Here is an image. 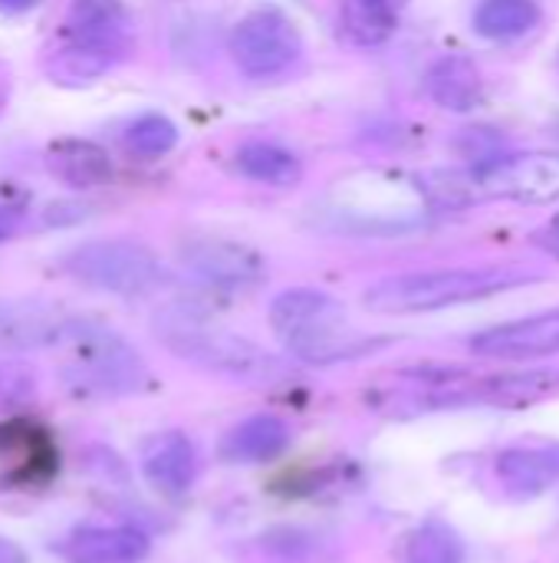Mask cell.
I'll list each match as a JSON object with an SVG mask.
<instances>
[{
	"mask_svg": "<svg viewBox=\"0 0 559 563\" xmlns=\"http://www.w3.org/2000/svg\"><path fill=\"white\" fill-rule=\"evenodd\" d=\"M300 30L293 20L273 7L247 13L231 33V53L247 76H277L290 69L300 56Z\"/></svg>",
	"mask_w": 559,
	"mask_h": 563,
	"instance_id": "52a82bcc",
	"label": "cell"
},
{
	"mask_svg": "<svg viewBox=\"0 0 559 563\" xmlns=\"http://www.w3.org/2000/svg\"><path fill=\"white\" fill-rule=\"evenodd\" d=\"M428 96L451 112H471L484 99V82L468 56H445L428 69Z\"/></svg>",
	"mask_w": 559,
	"mask_h": 563,
	"instance_id": "9a60e30c",
	"label": "cell"
},
{
	"mask_svg": "<svg viewBox=\"0 0 559 563\" xmlns=\"http://www.w3.org/2000/svg\"><path fill=\"white\" fill-rule=\"evenodd\" d=\"M237 168L260 181V185H273V188H293L303 178V165L293 152L280 148V145H267V142H250L237 152Z\"/></svg>",
	"mask_w": 559,
	"mask_h": 563,
	"instance_id": "d6986e66",
	"label": "cell"
},
{
	"mask_svg": "<svg viewBox=\"0 0 559 563\" xmlns=\"http://www.w3.org/2000/svg\"><path fill=\"white\" fill-rule=\"evenodd\" d=\"M178 257L188 274L214 290H250L267 280V261L241 241L191 238L181 244Z\"/></svg>",
	"mask_w": 559,
	"mask_h": 563,
	"instance_id": "ba28073f",
	"label": "cell"
},
{
	"mask_svg": "<svg viewBox=\"0 0 559 563\" xmlns=\"http://www.w3.org/2000/svg\"><path fill=\"white\" fill-rule=\"evenodd\" d=\"M40 0H0V10H7V13H23V10H30V7H36Z\"/></svg>",
	"mask_w": 559,
	"mask_h": 563,
	"instance_id": "484cf974",
	"label": "cell"
},
{
	"mask_svg": "<svg viewBox=\"0 0 559 563\" xmlns=\"http://www.w3.org/2000/svg\"><path fill=\"white\" fill-rule=\"evenodd\" d=\"M471 350L488 360H537L559 353V310L501 323L471 340Z\"/></svg>",
	"mask_w": 559,
	"mask_h": 563,
	"instance_id": "9c48e42d",
	"label": "cell"
},
{
	"mask_svg": "<svg viewBox=\"0 0 559 563\" xmlns=\"http://www.w3.org/2000/svg\"><path fill=\"white\" fill-rule=\"evenodd\" d=\"M178 142V129L168 115H158V112H148V115H138L128 129H125V145L135 152V155H145V158H155V155H165L171 152Z\"/></svg>",
	"mask_w": 559,
	"mask_h": 563,
	"instance_id": "603a6c76",
	"label": "cell"
},
{
	"mask_svg": "<svg viewBox=\"0 0 559 563\" xmlns=\"http://www.w3.org/2000/svg\"><path fill=\"white\" fill-rule=\"evenodd\" d=\"M30 214V191L20 181H0V244L10 241Z\"/></svg>",
	"mask_w": 559,
	"mask_h": 563,
	"instance_id": "cb8c5ba5",
	"label": "cell"
},
{
	"mask_svg": "<svg viewBox=\"0 0 559 563\" xmlns=\"http://www.w3.org/2000/svg\"><path fill=\"white\" fill-rule=\"evenodd\" d=\"M497 478L514 495H544L559 485V442L544 445H517L497 459Z\"/></svg>",
	"mask_w": 559,
	"mask_h": 563,
	"instance_id": "5bb4252c",
	"label": "cell"
},
{
	"mask_svg": "<svg viewBox=\"0 0 559 563\" xmlns=\"http://www.w3.org/2000/svg\"><path fill=\"white\" fill-rule=\"evenodd\" d=\"M405 563H465V541L445 521H425L409 538Z\"/></svg>",
	"mask_w": 559,
	"mask_h": 563,
	"instance_id": "7402d4cb",
	"label": "cell"
},
{
	"mask_svg": "<svg viewBox=\"0 0 559 563\" xmlns=\"http://www.w3.org/2000/svg\"><path fill=\"white\" fill-rule=\"evenodd\" d=\"M559 386V369L521 373V376H494L484 383H471L468 402H494V406H527L544 399Z\"/></svg>",
	"mask_w": 559,
	"mask_h": 563,
	"instance_id": "e0dca14e",
	"label": "cell"
},
{
	"mask_svg": "<svg viewBox=\"0 0 559 563\" xmlns=\"http://www.w3.org/2000/svg\"><path fill=\"white\" fill-rule=\"evenodd\" d=\"M155 333L178 360L194 363L208 373L244 383H270L273 376H280V363L257 343L221 327H211L194 313H165L158 317Z\"/></svg>",
	"mask_w": 559,
	"mask_h": 563,
	"instance_id": "3957f363",
	"label": "cell"
},
{
	"mask_svg": "<svg viewBox=\"0 0 559 563\" xmlns=\"http://www.w3.org/2000/svg\"><path fill=\"white\" fill-rule=\"evenodd\" d=\"M537 280V274H524L514 267H455V271H418V274H399L372 284L362 297L366 310L385 313V317H405V313H432L458 303H474L504 290H514L521 284Z\"/></svg>",
	"mask_w": 559,
	"mask_h": 563,
	"instance_id": "6da1fadb",
	"label": "cell"
},
{
	"mask_svg": "<svg viewBox=\"0 0 559 563\" xmlns=\"http://www.w3.org/2000/svg\"><path fill=\"white\" fill-rule=\"evenodd\" d=\"M112 56H115L112 49L69 40V46H63L59 53H53V59L46 63V69L59 82H89V79L102 76L112 66Z\"/></svg>",
	"mask_w": 559,
	"mask_h": 563,
	"instance_id": "44dd1931",
	"label": "cell"
},
{
	"mask_svg": "<svg viewBox=\"0 0 559 563\" xmlns=\"http://www.w3.org/2000/svg\"><path fill=\"white\" fill-rule=\"evenodd\" d=\"M343 20L356 43L362 46L385 43L399 23V0H346Z\"/></svg>",
	"mask_w": 559,
	"mask_h": 563,
	"instance_id": "ffe728a7",
	"label": "cell"
},
{
	"mask_svg": "<svg viewBox=\"0 0 559 563\" xmlns=\"http://www.w3.org/2000/svg\"><path fill=\"white\" fill-rule=\"evenodd\" d=\"M0 563H26V554H23V548H20V544H13V541L0 538Z\"/></svg>",
	"mask_w": 559,
	"mask_h": 563,
	"instance_id": "d4e9b609",
	"label": "cell"
},
{
	"mask_svg": "<svg viewBox=\"0 0 559 563\" xmlns=\"http://www.w3.org/2000/svg\"><path fill=\"white\" fill-rule=\"evenodd\" d=\"M540 23L534 0H481L474 7V30L488 40H517Z\"/></svg>",
	"mask_w": 559,
	"mask_h": 563,
	"instance_id": "ac0fdd59",
	"label": "cell"
},
{
	"mask_svg": "<svg viewBox=\"0 0 559 563\" xmlns=\"http://www.w3.org/2000/svg\"><path fill=\"white\" fill-rule=\"evenodd\" d=\"M3 102H7V92L0 89V112H3Z\"/></svg>",
	"mask_w": 559,
	"mask_h": 563,
	"instance_id": "83f0119b",
	"label": "cell"
},
{
	"mask_svg": "<svg viewBox=\"0 0 559 563\" xmlns=\"http://www.w3.org/2000/svg\"><path fill=\"white\" fill-rule=\"evenodd\" d=\"M270 327L287 353L313 366H333L376 350V340L359 336L346 323V307L336 297L310 287L283 290L270 303Z\"/></svg>",
	"mask_w": 559,
	"mask_h": 563,
	"instance_id": "7a4b0ae2",
	"label": "cell"
},
{
	"mask_svg": "<svg viewBox=\"0 0 559 563\" xmlns=\"http://www.w3.org/2000/svg\"><path fill=\"white\" fill-rule=\"evenodd\" d=\"M468 191L481 198H511V201H557L559 198V155L557 152H524L497 155L481 162L468 175Z\"/></svg>",
	"mask_w": 559,
	"mask_h": 563,
	"instance_id": "8992f818",
	"label": "cell"
},
{
	"mask_svg": "<svg viewBox=\"0 0 559 563\" xmlns=\"http://www.w3.org/2000/svg\"><path fill=\"white\" fill-rule=\"evenodd\" d=\"M142 475L158 495L181 498L194 485V475H198V455L188 435L161 432L148 439L142 449Z\"/></svg>",
	"mask_w": 559,
	"mask_h": 563,
	"instance_id": "30bf717a",
	"label": "cell"
},
{
	"mask_svg": "<svg viewBox=\"0 0 559 563\" xmlns=\"http://www.w3.org/2000/svg\"><path fill=\"white\" fill-rule=\"evenodd\" d=\"M66 350V379L96 396H125L148 383L142 356L109 327L69 317L59 343Z\"/></svg>",
	"mask_w": 559,
	"mask_h": 563,
	"instance_id": "277c9868",
	"label": "cell"
},
{
	"mask_svg": "<svg viewBox=\"0 0 559 563\" xmlns=\"http://www.w3.org/2000/svg\"><path fill=\"white\" fill-rule=\"evenodd\" d=\"M148 558V534L132 525L79 528L66 541L69 563H142Z\"/></svg>",
	"mask_w": 559,
	"mask_h": 563,
	"instance_id": "7c38bea8",
	"label": "cell"
},
{
	"mask_svg": "<svg viewBox=\"0 0 559 563\" xmlns=\"http://www.w3.org/2000/svg\"><path fill=\"white\" fill-rule=\"evenodd\" d=\"M63 271L82 287L115 294V297L148 294L165 277L158 257L145 244L125 241V238L89 241V244L72 247L63 261Z\"/></svg>",
	"mask_w": 559,
	"mask_h": 563,
	"instance_id": "5b68a950",
	"label": "cell"
},
{
	"mask_svg": "<svg viewBox=\"0 0 559 563\" xmlns=\"http://www.w3.org/2000/svg\"><path fill=\"white\" fill-rule=\"evenodd\" d=\"M69 317L40 303V300H3L0 303V346L3 350H33L56 346Z\"/></svg>",
	"mask_w": 559,
	"mask_h": 563,
	"instance_id": "8fae6325",
	"label": "cell"
},
{
	"mask_svg": "<svg viewBox=\"0 0 559 563\" xmlns=\"http://www.w3.org/2000/svg\"><path fill=\"white\" fill-rule=\"evenodd\" d=\"M46 165L69 188H96V185H105L112 175V162L105 148H99L96 142H82V139L56 142L49 148Z\"/></svg>",
	"mask_w": 559,
	"mask_h": 563,
	"instance_id": "2e32d148",
	"label": "cell"
},
{
	"mask_svg": "<svg viewBox=\"0 0 559 563\" xmlns=\"http://www.w3.org/2000/svg\"><path fill=\"white\" fill-rule=\"evenodd\" d=\"M550 238H559V214L554 218V228H550Z\"/></svg>",
	"mask_w": 559,
	"mask_h": 563,
	"instance_id": "4316f807",
	"label": "cell"
},
{
	"mask_svg": "<svg viewBox=\"0 0 559 563\" xmlns=\"http://www.w3.org/2000/svg\"><path fill=\"white\" fill-rule=\"evenodd\" d=\"M290 426L277 416H250L221 439V462L227 465H264L287 452Z\"/></svg>",
	"mask_w": 559,
	"mask_h": 563,
	"instance_id": "4fadbf2b",
	"label": "cell"
}]
</instances>
